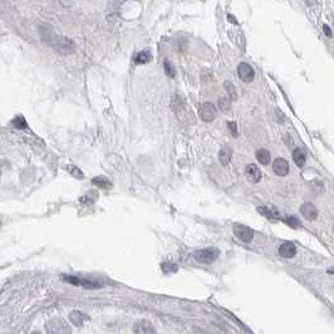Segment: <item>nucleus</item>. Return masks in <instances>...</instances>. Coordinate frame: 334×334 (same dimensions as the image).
<instances>
[{"instance_id":"nucleus-1","label":"nucleus","mask_w":334,"mask_h":334,"mask_svg":"<svg viewBox=\"0 0 334 334\" xmlns=\"http://www.w3.org/2000/svg\"><path fill=\"white\" fill-rule=\"evenodd\" d=\"M47 334H72L70 324L62 318H53L45 324Z\"/></svg>"},{"instance_id":"nucleus-2","label":"nucleus","mask_w":334,"mask_h":334,"mask_svg":"<svg viewBox=\"0 0 334 334\" xmlns=\"http://www.w3.org/2000/svg\"><path fill=\"white\" fill-rule=\"evenodd\" d=\"M219 256V250L214 248H208V249H201L197 250L193 254L195 260H197L198 262H203V264H211V262L215 261Z\"/></svg>"},{"instance_id":"nucleus-3","label":"nucleus","mask_w":334,"mask_h":334,"mask_svg":"<svg viewBox=\"0 0 334 334\" xmlns=\"http://www.w3.org/2000/svg\"><path fill=\"white\" fill-rule=\"evenodd\" d=\"M234 234L240 239L244 243H250L254 238V231L252 229L246 225H241V224H235L234 225Z\"/></svg>"},{"instance_id":"nucleus-4","label":"nucleus","mask_w":334,"mask_h":334,"mask_svg":"<svg viewBox=\"0 0 334 334\" xmlns=\"http://www.w3.org/2000/svg\"><path fill=\"white\" fill-rule=\"evenodd\" d=\"M238 73H239V77H240L241 80L246 83L251 82L255 77L254 70H252L251 65L248 64V63H240L238 67Z\"/></svg>"},{"instance_id":"nucleus-5","label":"nucleus","mask_w":334,"mask_h":334,"mask_svg":"<svg viewBox=\"0 0 334 334\" xmlns=\"http://www.w3.org/2000/svg\"><path fill=\"white\" fill-rule=\"evenodd\" d=\"M201 118L205 122H211L216 117V108L213 103H204L200 109Z\"/></svg>"},{"instance_id":"nucleus-6","label":"nucleus","mask_w":334,"mask_h":334,"mask_svg":"<svg viewBox=\"0 0 334 334\" xmlns=\"http://www.w3.org/2000/svg\"><path fill=\"white\" fill-rule=\"evenodd\" d=\"M135 334H156V329L149 320H140L133 327Z\"/></svg>"},{"instance_id":"nucleus-7","label":"nucleus","mask_w":334,"mask_h":334,"mask_svg":"<svg viewBox=\"0 0 334 334\" xmlns=\"http://www.w3.org/2000/svg\"><path fill=\"white\" fill-rule=\"evenodd\" d=\"M245 176L250 182L256 183L259 182L260 178H261V171H260V168L255 164H250L245 168Z\"/></svg>"},{"instance_id":"nucleus-8","label":"nucleus","mask_w":334,"mask_h":334,"mask_svg":"<svg viewBox=\"0 0 334 334\" xmlns=\"http://www.w3.org/2000/svg\"><path fill=\"white\" fill-rule=\"evenodd\" d=\"M300 213H302V215L304 216L305 219H308L309 221H314L315 219L318 218L317 208L310 203L303 204L302 208H300Z\"/></svg>"},{"instance_id":"nucleus-9","label":"nucleus","mask_w":334,"mask_h":334,"mask_svg":"<svg viewBox=\"0 0 334 334\" xmlns=\"http://www.w3.org/2000/svg\"><path fill=\"white\" fill-rule=\"evenodd\" d=\"M273 170L278 176H287L289 173V164L284 159H277L273 164Z\"/></svg>"},{"instance_id":"nucleus-10","label":"nucleus","mask_w":334,"mask_h":334,"mask_svg":"<svg viewBox=\"0 0 334 334\" xmlns=\"http://www.w3.org/2000/svg\"><path fill=\"white\" fill-rule=\"evenodd\" d=\"M279 254L282 255L283 257L290 259V257H293L297 254V248H295V245L293 243H284L280 245Z\"/></svg>"},{"instance_id":"nucleus-11","label":"nucleus","mask_w":334,"mask_h":334,"mask_svg":"<svg viewBox=\"0 0 334 334\" xmlns=\"http://www.w3.org/2000/svg\"><path fill=\"white\" fill-rule=\"evenodd\" d=\"M70 319L76 327H82L83 323L86 322V320H88L89 317L87 314H84V313L80 312V310H75V312L71 313Z\"/></svg>"},{"instance_id":"nucleus-12","label":"nucleus","mask_w":334,"mask_h":334,"mask_svg":"<svg viewBox=\"0 0 334 334\" xmlns=\"http://www.w3.org/2000/svg\"><path fill=\"white\" fill-rule=\"evenodd\" d=\"M231 156H233V150H231L230 146H225L221 149V151L219 152V160H220L221 165H228L229 161L231 160Z\"/></svg>"},{"instance_id":"nucleus-13","label":"nucleus","mask_w":334,"mask_h":334,"mask_svg":"<svg viewBox=\"0 0 334 334\" xmlns=\"http://www.w3.org/2000/svg\"><path fill=\"white\" fill-rule=\"evenodd\" d=\"M152 55L149 50H142V52L137 53L133 57V62L137 64H145V63H149L151 60Z\"/></svg>"},{"instance_id":"nucleus-14","label":"nucleus","mask_w":334,"mask_h":334,"mask_svg":"<svg viewBox=\"0 0 334 334\" xmlns=\"http://www.w3.org/2000/svg\"><path fill=\"white\" fill-rule=\"evenodd\" d=\"M256 159L261 165H268L270 162V152L265 149L257 150Z\"/></svg>"},{"instance_id":"nucleus-15","label":"nucleus","mask_w":334,"mask_h":334,"mask_svg":"<svg viewBox=\"0 0 334 334\" xmlns=\"http://www.w3.org/2000/svg\"><path fill=\"white\" fill-rule=\"evenodd\" d=\"M293 160H294V162L297 166L303 167L305 164V154L299 149L294 150V152H293Z\"/></svg>"},{"instance_id":"nucleus-16","label":"nucleus","mask_w":334,"mask_h":334,"mask_svg":"<svg viewBox=\"0 0 334 334\" xmlns=\"http://www.w3.org/2000/svg\"><path fill=\"white\" fill-rule=\"evenodd\" d=\"M92 182H93L94 185H97L98 187H101V188H111L112 187L111 181H109L107 177H103V176H98V177H94L93 180H92Z\"/></svg>"},{"instance_id":"nucleus-17","label":"nucleus","mask_w":334,"mask_h":334,"mask_svg":"<svg viewBox=\"0 0 334 334\" xmlns=\"http://www.w3.org/2000/svg\"><path fill=\"white\" fill-rule=\"evenodd\" d=\"M225 88H226V91H228L230 101H236V98H238V94H236L235 86H234L231 82H225Z\"/></svg>"},{"instance_id":"nucleus-18","label":"nucleus","mask_w":334,"mask_h":334,"mask_svg":"<svg viewBox=\"0 0 334 334\" xmlns=\"http://www.w3.org/2000/svg\"><path fill=\"white\" fill-rule=\"evenodd\" d=\"M257 211H259L261 215L266 216L268 219H279V214L277 211H272L266 208H257Z\"/></svg>"},{"instance_id":"nucleus-19","label":"nucleus","mask_w":334,"mask_h":334,"mask_svg":"<svg viewBox=\"0 0 334 334\" xmlns=\"http://www.w3.org/2000/svg\"><path fill=\"white\" fill-rule=\"evenodd\" d=\"M219 107H220L221 111H229L231 107L230 98H229V97H220V98H219Z\"/></svg>"},{"instance_id":"nucleus-20","label":"nucleus","mask_w":334,"mask_h":334,"mask_svg":"<svg viewBox=\"0 0 334 334\" xmlns=\"http://www.w3.org/2000/svg\"><path fill=\"white\" fill-rule=\"evenodd\" d=\"M284 223L288 224V225L293 229H299L300 226H302L300 225V221L298 220L295 216H287V218L284 219Z\"/></svg>"},{"instance_id":"nucleus-21","label":"nucleus","mask_w":334,"mask_h":334,"mask_svg":"<svg viewBox=\"0 0 334 334\" xmlns=\"http://www.w3.org/2000/svg\"><path fill=\"white\" fill-rule=\"evenodd\" d=\"M161 268L164 273H176L178 270L177 265L172 264V262H164V264L161 265Z\"/></svg>"},{"instance_id":"nucleus-22","label":"nucleus","mask_w":334,"mask_h":334,"mask_svg":"<svg viewBox=\"0 0 334 334\" xmlns=\"http://www.w3.org/2000/svg\"><path fill=\"white\" fill-rule=\"evenodd\" d=\"M164 68H165V73H166V75L168 76V77H170V78H173V77H175V75H176L175 68L172 67V64H171V63L168 62V60H165V63H164Z\"/></svg>"},{"instance_id":"nucleus-23","label":"nucleus","mask_w":334,"mask_h":334,"mask_svg":"<svg viewBox=\"0 0 334 334\" xmlns=\"http://www.w3.org/2000/svg\"><path fill=\"white\" fill-rule=\"evenodd\" d=\"M67 170L70 171L71 175H73V176H75V177L83 178V173L81 172V170L78 167H76V166H68Z\"/></svg>"},{"instance_id":"nucleus-24","label":"nucleus","mask_w":334,"mask_h":334,"mask_svg":"<svg viewBox=\"0 0 334 334\" xmlns=\"http://www.w3.org/2000/svg\"><path fill=\"white\" fill-rule=\"evenodd\" d=\"M228 127H229V129H230L231 135H233L234 137L238 136V126H236L235 122H233V121L228 122Z\"/></svg>"},{"instance_id":"nucleus-25","label":"nucleus","mask_w":334,"mask_h":334,"mask_svg":"<svg viewBox=\"0 0 334 334\" xmlns=\"http://www.w3.org/2000/svg\"><path fill=\"white\" fill-rule=\"evenodd\" d=\"M324 33H327V35H332V32H330V28L328 25H324Z\"/></svg>"},{"instance_id":"nucleus-26","label":"nucleus","mask_w":334,"mask_h":334,"mask_svg":"<svg viewBox=\"0 0 334 334\" xmlns=\"http://www.w3.org/2000/svg\"><path fill=\"white\" fill-rule=\"evenodd\" d=\"M228 18H229V19H230V22H231V23H235V24H236V23H238V22H236V19H235V18L233 17V15H229Z\"/></svg>"},{"instance_id":"nucleus-27","label":"nucleus","mask_w":334,"mask_h":334,"mask_svg":"<svg viewBox=\"0 0 334 334\" xmlns=\"http://www.w3.org/2000/svg\"><path fill=\"white\" fill-rule=\"evenodd\" d=\"M32 334H42L40 332H34V333H32Z\"/></svg>"}]
</instances>
